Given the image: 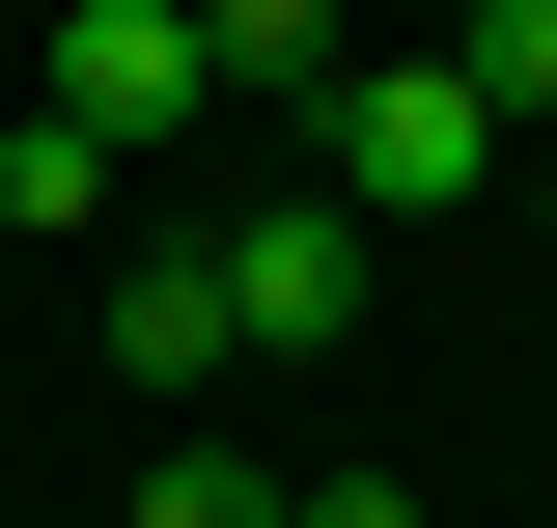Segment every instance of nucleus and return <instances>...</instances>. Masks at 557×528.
<instances>
[{
	"mask_svg": "<svg viewBox=\"0 0 557 528\" xmlns=\"http://www.w3.org/2000/svg\"><path fill=\"white\" fill-rule=\"evenodd\" d=\"M502 167H530V139L446 84V28H391V56L307 84V196H335V223H446V196H502Z\"/></svg>",
	"mask_w": 557,
	"mask_h": 528,
	"instance_id": "1",
	"label": "nucleus"
},
{
	"mask_svg": "<svg viewBox=\"0 0 557 528\" xmlns=\"http://www.w3.org/2000/svg\"><path fill=\"white\" fill-rule=\"evenodd\" d=\"M28 112H57L84 167H139V139L223 112V56H196V0H57V84H28Z\"/></svg>",
	"mask_w": 557,
	"mask_h": 528,
	"instance_id": "2",
	"label": "nucleus"
},
{
	"mask_svg": "<svg viewBox=\"0 0 557 528\" xmlns=\"http://www.w3.org/2000/svg\"><path fill=\"white\" fill-rule=\"evenodd\" d=\"M196 251H223V334H251V362H335L362 334V223L335 196H251V223H196Z\"/></svg>",
	"mask_w": 557,
	"mask_h": 528,
	"instance_id": "3",
	"label": "nucleus"
},
{
	"mask_svg": "<svg viewBox=\"0 0 557 528\" xmlns=\"http://www.w3.org/2000/svg\"><path fill=\"white\" fill-rule=\"evenodd\" d=\"M251 334H223V251H139L112 278V390H223Z\"/></svg>",
	"mask_w": 557,
	"mask_h": 528,
	"instance_id": "4",
	"label": "nucleus"
},
{
	"mask_svg": "<svg viewBox=\"0 0 557 528\" xmlns=\"http://www.w3.org/2000/svg\"><path fill=\"white\" fill-rule=\"evenodd\" d=\"M196 56H223V112H307L362 28H335V0H196Z\"/></svg>",
	"mask_w": 557,
	"mask_h": 528,
	"instance_id": "5",
	"label": "nucleus"
},
{
	"mask_svg": "<svg viewBox=\"0 0 557 528\" xmlns=\"http://www.w3.org/2000/svg\"><path fill=\"white\" fill-rule=\"evenodd\" d=\"M446 84H474L502 139H557V0H474V28H446Z\"/></svg>",
	"mask_w": 557,
	"mask_h": 528,
	"instance_id": "6",
	"label": "nucleus"
},
{
	"mask_svg": "<svg viewBox=\"0 0 557 528\" xmlns=\"http://www.w3.org/2000/svg\"><path fill=\"white\" fill-rule=\"evenodd\" d=\"M139 528H278V473H251V445H168V473H139Z\"/></svg>",
	"mask_w": 557,
	"mask_h": 528,
	"instance_id": "7",
	"label": "nucleus"
},
{
	"mask_svg": "<svg viewBox=\"0 0 557 528\" xmlns=\"http://www.w3.org/2000/svg\"><path fill=\"white\" fill-rule=\"evenodd\" d=\"M278 528H418V473H278Z\"/></svg>",
	"mask_w": 557,
	"mask_h": 528,
	"instance_id": "8",
	"label": "nucleus"
},
{
	"mask_svg": "<svg viewBox=\"0 0 557 528\" xmlns=\"http://www.w3.org/2000/svg\"><path fill=\"white\" fill-rule=\"evenodd\" d=\"M530 223H557V139H530Z\"/></svg>",
	"mask_w": 557,
	"mask_h": 528,
	"instance_id": "9",
	"label": "nucleus"
}]
</instances>
